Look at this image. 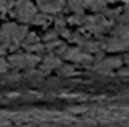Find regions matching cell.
<instances>
[{
  "instance_id": "ba28073f",
  "label": "cell",
  "mask_w": 129,
  "mask_h": 127,
  "mask_svg": "<svg viewBox=\"0 0 129 127\" xmlns=\"http://www.w3.org/2000/svg\"><path fill=\"white\" fill-rule=\"evenodd\" d=\"M50 22H51V17L50 15H46V13H38L31 23H33V25H38V26H46Z\"/></svg>"
},
{
  "instance_id": "9a60e30c",
  "label": "cell",
  "mask_w": 129,
  "mask_h": 127,
  "mask_svg": "<svg viewBox=\"0 0 129 127\" xmlns=\"http://www.w3.org/2000/svg\"><path fill=\"white\" fill-rule=\"evenodd\" d=\"M5 51H7V46L0 45V56H2V55H5Z\"/></svg>"
},
{
  "instance_id": "7c38bea8",
  "label": "cell",
  "mask_w": 129,
  "mask_h": 127,
  "mask_svg": "<svg viewBox=\"0 0 129 127\" xmlns=\"http://www.w3.org/2000/svg\"><path fill=\"white\" fill-rule=\"evenodd\" d=\"M83 22H84V18L81 15H73V17L68 18V23H71V25H80V23H83Z\"/></svg>"
},
{
  "instance_id": "9c48e42d",
  "label": "cell",
  "mask_w": 129,
  "mask_h": 127,
  "mask_svg": "<svg viewBox=\"0 0 129 127\" xmlns=\"http://www.w3.org/2000/svg\"><path fill=\"white\" fill-rule=\"evenodd\" d=\"M38 43H40V38H38L35 33H28V35H27V38L23 40V43H22V45L28 50V48H31V46L38 45Z\"/></svg>"
},
{
  "instance_id": "7a4b0ae2",
  "label": "cell",
  "mask_w": 129,
  "mask_h": 127,
  "mask_svg": "<svg viewBox=\"0 0 129 127\" xmlns=\"http://www.w3.org/2000/svg\"><path fill=\"white\" fill-rule=\"evenodd\" d=\"M66 0H37V7L42 10V13H58L63 10Z\"/></svg>"
},
{
  "instance_id": "52a82bcc",
  "label": "cell",
  "mask_w": 129,
  "mask_h": 127,
  "mask_svg": "<svg viewBox=\"0 0 129 127\" xmlns=\"http://www.w3.org/2000/svg\"><path fill=\"white\" fill-rule=\"evenodd\" d=\"M68 7L70 10H73L76 15H80L84 8V0H68Z\"/></svg>"
},
{
  "instance_id": "4fadbf2b",
  "label": "cell",
  "mask_w": 129,
  "mask_h": 127,
  "mask_svg": "<svg viewBox=\"0 0 129 127\" xmlns=\"http://www.w3.org/2000/svg\"><path fill=\"white\" fill-rule=\"evenodd\" d=\"M58 71H60V74H73V73H75V68L73 66H60L58 68Z\"/></svg>"
},
{
  "instance_id": "8992f818",
  "label": "cell",
  "mask_w": 129,
  "mask_h": 127,
  "mask_svg": "<svg viewBox=\"0 0 129 127\" xmlns=\"http://www.w3.org/2000/svg\"><path fill=\"white\" fill-rule=\"evenodd\" d=\"M17 0H0V17H4L5 13L13 10Z\"/></svg>"
},
{
  "instance_id": "277c9868",
  "label": "cell",
  "mask_w": 129,
  "mask_h": 127,
  "mask_svg": "<svg viewBox=\"0 0 129 127\" xmlns=\"http://www.w3.org/2000/svg\"><path fill=\"white\" fill-rule=\"evenodd\" d=\"M61 63H60V58H58V55H48L43 58V63H42V69L43 71H50V69H56V68H60Z\"/></svg>"
},
{
  "instance_id": "30bf717a",
  "label": "cell",
  "mask_w": 129,
  "mask_h": 127,
  "mask_svg": "<svg viewBox=\"0 0 129 127\" xmlns=\"http://www.w3.org/2000/svg\"><path fill=\"white\" fill-rule=\"evenodd\" d=\"M58 33H60L58 30H51V31H48V33H45V35H43V41H46V43L55 41V40H56V36H58Z\"/></svg>"
},
{
  "instance_id": "3957f363",
  "label": "cell",
  "mask_w": 129,
  "mask_h": 127,
  "mask_svg": "<svg viewBox=\"0 0 129 127\" xmlns=\"http://www.w3.org/2000/svg\"><path fill=\"white\" fill-rule=\"evenodd\" d=\"M63 56L66 58V60H71V61H88V60H91V58H89L88 55H84L81 50H78V48H70V46H66Z\"/></svg>"
},
{
  "instance_id": "6da1fadb",
  "label": "cell",
  "mask_w": 129,
  "mask_h": 127,
  "mask_svg": "<svg viewBox=\"0 0 129 127\" xmlns=\"http://www.w3.org/2000/svg\"><path fill=\"white\" fill-rule=\"evenodd\" d=\"M13 17H17V20H20L22 23H31L33 18L38 15L37 7L31 4L30 0H17L13 10L10 12Z\"/></svg>"
},
{
  "instance_id": "5bb4252c",
  "label": "cell",
  "mask_w": 129,
  "mask_h": 127,
  "mask_svg": "<svg viewBox=\"0 0 129 127\" xmlns=\"http://www.w3.org/2000/svg\"><path fill=\"white\" fill-rule=\"evenodd\" d=\"M8 66H10V64H8V61H5L4 58L0 56V73H5L8 69Z\"/></svg>"
},
{
  "instance_id": "5b68a950",
  "label": "cell",
  "mask_w": 129,
  "mask_h": 127,
  "mask_svg": "<svg viewBox=\"0 0 129 127\" xmlns=\"http://www.w3.org/2000/svg\"><path fill=\"white\" fill-rule=\"evenodd\" d=\"M8 64H10L12 68H17V69H20V68H27V55H12L10 58H8Z\"/></svg>"
},
{
  "instance_id": "8fae6325",
  "label": "cell",
  "mask_w": 129,
  "mask_h": 127,
  "mask_svg": "<svg viewBox=\"0 0 129 127\" xmlns=\"http://www.w3.org/2000/svg\"><path fill=\"white\" fill-rule=\"evenodd\" d=\"M66 22H68V20L61 18V17H56V20H55V30H58V31L64 30V25H66Z\"/></svg>"
}]
</instances>
